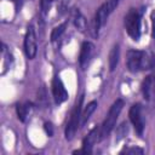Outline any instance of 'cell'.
<instances>
[{
    "label": "cell",
    "mask_w": 155,
    "mask_h": 155,
    "mask_svg": "<svg viewBox=\"0 0 155 155\" xmlns=\"http://www.w3.org/2000/svg\"><path fill=\"white\" fill-rule=\"evenodd\" d=\"M96 108H97V102H96V101H92V102H90V103L86 105L84 113H81L80 126H84V125L90 120V117H91V115L93 114V111L96 110Z\"/></svg>",
    "instance_id": "obj_14"
},
{
    "label": "cell",
    "mask_w": 155,
    "mask_h": 155,
    "mask_svg": "<svg viewBox=\"0 0 155 155\" xmlns=\"http://www.w3.org/2000/svg\"><path fill=\"white\" fill-rule=\"evenodd\" d=\"M99 132H101V127H94L93 130H91L82 140V149L76 150L74 153H86V154L92 153V147L94 145L96 142L99 140Z\"/></svg>",
    "instance_id": "obj_8"
},
{
    "label": "cell",
    "mask_w": 155,
    "mask_h": 155,
    "mask_svg": "<svg viewBox=\"0 0 155 155\" xmlns=\"http://www.w3.org/2000/svg\"><path fill=\"white\" fill-rule=\"evenodd\" d=\"M150 18H151V35L155 39V11L151 12Z\"/></svg>",
    "instance_id": "obj_21"
},
{
    "label": "cell",
    "mask_w": 155,
    "mask_h": 155,
    "mask_svg": "<svg viewBox=\"0 0 155 155\" xmlns=\"http://www.w3.org/2000/svg\"><path fill=\"white\" fill-rule=\"evenodd\" d=\"M45 131H46V133H47L50 137L53 134V131H52V125H51L50 122H46V124H45Z\"/></svg>",
    "instance_id": "obj_22"
},
{
    "label": "cell",
    "mask_w": 155,
    "mask_h": 155,
    "mask_svg": "<svg viewBox=\"0 0 155 155\" xmlns=\"http://www.w3.org/2000/svg\"><path fill=\"white\" fill-rule=\"evenodd\" d=\"M65 27H67V24H65V23H63V24H61V25L56 27V28L52 30V33H51V40H52V41H56L57 39H59V38L62 36V34L64 33Z\"/></svg>",
    "instance_id": "obj_16"
},
{
    "label": "cell",
    "mask_w": 155,
    "mask_h": 155,
    "mask_svg": "<svg viewBox=\"0 0 155 155\" xmlns=\"http://www.w3.org/2000/svg\"><path fill=\"white\" fill-rule=\"evenodd\" d=\"M126 64L131 73L148 70L155 65V56L150 51L130 50L127 52Z\"/></svg>",
    "instance_id": "obj_1"
},
{
    "label": "cell",
    "mask_w": 155,
    "mask_h": 155,
    "mask_svg": "<svg viewBox=\"0 0 155 155\" xmlns=\"http://www.w3.org/2000/svg\"><path fill=\"white\" fill-rule=\"evenodd\" d=\"M119 57H120V47L116 44V45H114L111 47V50L109 52V61L108 62H109V69H110V71H114L115 70V68H116V65L119 63Z\"/></svg>",
    "instance_id": "obj_12"
},
{
    "label": "cell",
    "mask_w": 155,
    "mask_h": 155,
    "mask_svg": "<svg viewBox=\"0 0 155 155\" xmlns=\"http://www.w3.org/2000/svg\"><path fill=\"white\" fill-rule=\"evenodd\" d=\"M110 15V12L108 11V7H107V4H103L96 12V16H94V19H93V33L94 35L97 36L101 28L107 22V18L108 16Z\"/></svg>",
    "instance_id": "obj_10"
},
{
    "label": "cell",
    "mask_w": 155,
    "mask_h": 155,
    "mask_svg": "<svg viewBox=\"0 0 155 155\" xmlns=\"http://www.w3.org/2000/svg\"><path fill=\"white\" fill-rule=\"evenodd\" d=\"M82 101H84V96H80L79 99L76 101L73 110H71V114H70V117H69V121L67 124V127H65V138L68 140L73 139L76 131H78V127L80 126V121H81V107H82Z\"/></svg>",
    "instance_id": "obj_3"
},
{
    "label": "cell",
    "mask_w": 155,
    "mask_h": 155,
    "mask_svg": "<svg viewBox=\"0 0 155 155\" xmlns=\"http://www.w3.org/2000/svg\"><path fill=\"white\" fill-rule=\"evenodd\" d=\"M24 52L29 59H33L36 56L38 52V44H36V35L33 27H29L27 29L25 36H24Z\"/></svg>",
    "instance_id": "obj_6"
},
{
    "label": "cell",
    "mask_w": 155,
    "mask_h": 155,
    "mask_svg": "<svg viewBox=\"0 0 155 155\" xmlns=\"http://www.w3.org/2000/svg\"><path fill=\"white\" fill-rule=\"evenodd\" d=\"M52 94H53L54 102L57 104L63 103L68 98V92L64 87V84L62 82V80L58 76H54L52 80Z\"/></svg>",
    "instance_id": "obj_9"
},
{
    "label": "cell",
    "mask_w": 155,
    "mask_h": 155,
    "mask_svg": "<svg viewBox=\"0 0 155 155\" xmlns=\"http://www.w3.org/2000/svg\"><path fill=\"white\" fill-rule=\"evenodd\" d=\"M128 116H130V120L136 130V132L142 136L143 134V131H144V117H143V109H142V105L140 104H133L131 108H130V111H128Z\"/></svg>",
    "instance_id": "obj_5"
},
{
    "label": "cell",
    "mask_w": 155,
    "mask_h": 155,
    "mask_svg": "<svg viewBox=\"0 0 155 155\" xmlns=\"http://www.w3.org/2000/svg\"><path fill=\"white\" fill-rule=\"evenodd\" d=\"M125 28L127 34L133 40H139L140 36V13L136 8H130L125 16Z\"/></svg>",
    "instance_id": "obj_4"
},
{
    "label": "cell",
    "mask_w": 155,
    "mask_h": 155,
    "mask_svg": "<svg viewBox=\"0 0 155 155\" xmlns=\"http://www.w3.org/2000/svg\"><path fill=\"white\" fill-rule=\"evenodd\" d=\"M93 52H94V46L92 42H90V41L82 42L81 48H80V54H79V63L82 69H86L88 67V64L92 59Z\"/></svg>",
    "instance_id": "obj_7"
},
{
    "label": "cell",
    "mask_w": 155,
    "mask_h": 155,
    "mask_svg": "<svg viewBox=\"0 0 155 155\" xmlns=\"http://www.w3.org/2000/svg\"><path fill=\"white\" fill-rule=\"evenodd\" d=\"M122 107H124V101L122 99H117V101H115L113 103V105L110 107V109H109V111L107 114V117H105L104 122L101 126L99 140H102L103 138L109 136V133L113 131V128L116 125L117 117H119V115H120V113L122 110Z\"/></svg>",
    "instance_id": "obj_2"
},
{
    "label": "cell",
    "mask_w": 155,
    "mask_h": 155,
    "mask_svg": "<svg viewBox=\"0 0 155 155\" xmlns=\"http://www.w3.org/2000/svg\"><path fill=\"white\" fill-rule=\"evenodd\" d=\"M16 109H17L18 119L24 122V121L27 120V117L29 116V114H30V111H31V109H33V105H31L30 103H21V104L17 105Z\"/></svg>",
    "instance_id": "obj_13"
},
{
    "label": "cell",
    "mask_w": 155,
    "mask_h": 155,
    "mask_svg": "<svg viewBox=\"0 0 155 155\" xmlns=\"http://www.w3.org/2000/svg\"><path fill=\"white\" fill-rule=\"evenodd\" d=\"M127 131H128V128H127V124L124 122V124L117 128V138H116V140H120L121 138H124V137L126 136Z\"/></svg>",
    "instance_id": "obj_17"
},
{
    "label": "cell",
    "mask_w": 155,
    "mask_h": 155,
    "mask_svg": "<svg viewBox=\"0 0 155 155\" xmlns=\"http://www.w3.org/2000/svg\"><path fill=\"white\" fill-rule=\"evenodd\" d=\"M142 93L145 101H153L155 97V75H149L142 84Z\"/></svg>",
    "instance_id": "obj_11"
},
{
    "label": "cell",
    "mask_w": 155,
    "mask_h": 155,
    "mask_svg": "<svg viewBox=\"0 0 155 155\" xmlns=\"http://www.w3.org/2000/svg\"><path fill=\"white\" fill-rule=\"evenodd\" d=\"M74 24H75V27L79 29V30H81V31H85V29H86V19H85V17L81 15V12L80 11H75V13H74Z\"/></svg>",
    "instance_id": "obj_15"
},
{
    "label": "cell",
    "mask_w": 155,
    "mask_h": 155,
    "mask_svg": "<svg viewBox=\"0 0 155 155\" xmlns=\"http://www.w3.org/2000/svg\"><path fill=\"white\" fill-rule=\"evenodd\" d=\"M119 2H120V0H108L105 4H107V7H108V11L111 13L115 8H116V6L119 5Z\"/></svg>",
    "instance_id": "obj_20"
},
{
    "label": "cell",
    "mask_w": 155,
    "mask_h": 155,
    "mask_svg": "<svg viewBox=\"0 0 155 155\" xmlns=\"http://www.w3.org/2000/svg\"><path fill=\"white\" fill-rule=\"evenodd\" d=\"M54 1H56V0H41V1H40V6H41L42 12L46 13V12L50 10V7L52 6V4H53Z\"/></svg>",
    "instance_id": "obj_18"
},
{
    "label": "cell",
    "mask_w": 155,
    "mask_h": 155,
    "mask_svg": "<svg viewBox=\"0 0 155 155\" xmlns=\"http://www.w3.org/2000/svg\"><path fill=\"white\" fill-rule=\"evenodd\" d=\"M124 153H126V154H136V153L143 154V153H144V150H143V149H140V148L133 147V148H124V149L120 151V154H124Z\"/></svg>",
    "instance_id": "obj_19"
}]
</instances>
